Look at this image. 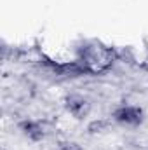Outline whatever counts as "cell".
Returning a JSON list of instances; mask_svg holds the SVG:
<instances>
[{"label": "cell", "instance_id": "cell-1", "mask_svg": "<svg viewBox=\"0 0 148 150\" xmlns=\"http://www.w3.org/2000/svg\"><path fill=\"white\" fill-rule=\"evenodd\" d=\"M113 119L120 124H125V126H140L143 122V110L138 108V107H131V105H125V107H120L113 112Z\"/></svg>", "mask_w": 148, "mask_h": 150}, {"label": "cell", "instance_id": "cell-2", "mask_svg": "<svg viewBox=\"0 0 148 150\" xmlns=\"http://www.w3.org/2000/svg\"><path fill=\"white\" fill-rule=\"evenodd\" d=\"M65 107L77 119H84L89 113V110H91L89 101L85 98H82V96H77V94H72V96H68L65 100Z\"/></svg>", "mask_w": 148, "mask_h": 150}, {"label": "cell", "instance_id": "cell-3", "mask_svg": "<svg viewBox=\"0 0 148 150\" xmlns=\"http://www.w3.org/2000/svg\"><path fill=\"white\" fill-rule=\"evenodd\" d=\"M21 129H23V133L28 138H32L35 142L37 140H42V136H44V129L40 127V124H37V122H23Z\"/></svg>", "mask_w": 148, "mask_h": 150}, {"label": "cell", "instance_id": "cell-4", "mask_svg": "<svg viewBox=\"0 0 148 150\" xmlns=\"http://www.w3.org/2000/svg\"><path fill=\"white\" fill-rule=\"evenodd\" d=\"M61 150H80L75 143H63L61 145Z\"/></svg>", "mask_w": 148, "mask_h": 150}]
</instances>
